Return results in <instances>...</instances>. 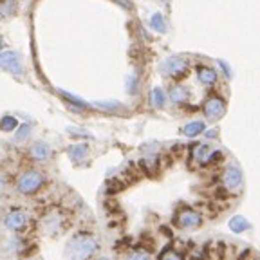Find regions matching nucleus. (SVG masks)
<instances>
[{"label": "nucleus", "instance_id": "nucleus-6", "mask_svg": "<svg viewBox=\"0 0 260 260\" xmlns=\"http://www.w3.org/2000/svg\"><path fill=\"white\" fill-rule=\"evenodd\" d=\"M203 213L197 212L195 208H190V206H183L179 208V212L175 213L174 223L181 230H197V228L203 226Z\"/></svg>", "mask_w": 260, "mask_h": 260}, {"label": "nucleus", "instance_id": "nucleus-8", "mask_svg": "<svg viewBox=\"0 0 260 260\" xmlns=\"http://www.w3.org/2000/svg\"><path fill=\"white\" fill-rule=\"evenodd\" d=\"M203 112L206 116V119H210V121H219L226 114V101H224L223 96L210 94L208 98L204 99Z\"/></svg>", "mask_w": 260, "mask_h": 260}, {"label": "nucleus", "instance_id": "nucleus-18", "mask_svg": "<svg viewBox=\"0 0 260 260\" xmlns=\"http://www.w3.org/2000/svg\"><path fill=\"white\" fill-rule=\"evenodd\" d=\"M206 130V125H204V121H190V123H186L185 127L181 128V134L186 137H197L201 136V134Z\"/></svg>", "mask_w": 260, "mask_h": 260}, {"label": "nucleus", "instance_id": "nucleus-9", "mask_svg": "<svg viewBox=\"0 0 260 260\" xmlns=\"http://www.w3.org/2000/svg\"><path fill=\"white\" fill-rule=\"evenodd\" d=\"M29 224V215L22 208H9L4 215V226L9 232L20 233L24 232Z\"/></svg>", "mask_w": 260, "mask_h": 260}, {"label": "nucleus", "instance_id": "nucleus-29", "mask_svg": "<svg viewBox=\"0 0 260 260\" xmlns=\"http://www.w3.org/2000/svg\"><path fill=\"white\" fill-rule=\"evenodd\" d=\"M219 67H221V71L224 72V76H226V78H232V69L228 67V63L224 62V60H219Z\"/></svg>", "mask_w": 260, "mask_h": 260}, {"label": "nucleus", "instance_id": "nucleus-33", "mask_svg": "<svg viewBox=\"0 0 260 260\" xmlns=\"http://www.w3.org/2000/svg\"><path fill=\"white\" fill-rule=\"evenodd\" d=\"M98 260H110V259H105V257H103V259H98Z\"/></svg>", "mask_w": 260, "mask_h": 260}, {"label": "nucleus", "instance_id": "nucleus-26", "mask_svg": "<svg viewBox=\"0 0 260 260\" xmlns=\"http://www.w3.org/2000/svg\"><path fill=\"white\" fill-rule=\"evenodd\" d=\"M159 260H185V257H183V253H179L177 250L168 248V250H165L161 255H159Z\"/></svg>", "mask_w": 260, "mask_h": 260}, {"label": "nucleus", "instance_id": "nucleus-7", "mask_svg": "<svg viewBox=\"0 0 260 260\" xmlns=\"http://www.w3.org/2000/svg\"><path fill=\"white\" fill-rule=\"evenodd\" d=\"M221 183H223V190L226 194H241L242 186H244V177H242L241 168H237V166L224 168L223 175H221Z\"/></svg>", "mask_w": 260, "mask_h": 260}, {"label": "nucleus", "instance_id": "nucleus-23", "mask_svg": "<svg viewBox=\"0 0 260 260\" xmlns=\"http://www.w3.org/2000/svg\"><path fill=\"white\" fill-rule=\"evenodd\" d=\"M152 103L156 109H165L166 105V94L165 90L161 87H156V89H152Z\"/></svg>", "mask_w": 260, "mask_h": 260}, {"label": "nucleus", "instance_id": "nucleus-24", "mask_svg": "<svg viewBox=\"0 0 260 260\" xmlns=\"http://www.w3.org/2000/svg\"><path fill=\"white\" fill-rule=\"evenodd\" d=\"M150 27L156 31V33H166V22L165 16L161 13H154L150 18Z\"/></svg>", "mask_w": 260, "mask_h": 260}, {"label": "nucleus", "instance_id": "nucleus-30", "mask_svg": "<svg viewBox=\"0 0 260 260\" xmlns=\"http://www.w3.org/2000/svg\"><path fill=\"white\" fill-rule=\"evenodd\" d=\"M114 2L121 5L123 9H128V11L132 9V0H114Z\"/></svg>", "mask_w": 260, "mask_h": 260}, {"label": "nucleus", "instance_id": "nucleus-12", "mask_svg": "<svg viewBox=\"0 0 260 260\" xmlns=\"http://www.w3.org/2000/svg\"><path fill=\"white\" fill-rule=\"evenodd\" d=\"M90 107L96 110H101V112H110V114L127 112L125 103H121L118 99H98V101H92Z\"/></svg>", "mask_w": 260, "mask_h": 260}, {"label": "nucleus", "instance_id": "nucleus-14", "mask_svg": "<svg viewBox=\"0 0 260 260\" xmlns=\"http://www.w3.org/2000/svg\"><path fill=\"white\" fill-rule=\"evenodd\" d=\"M168 98H170L172 103L177 105V107H185L190 101V90L186 89L185 85H181V83H174L170 92H168Z\"/></svg>", "mask_w": 260, "mask_h": 260}, {"label": "nucleus", "instance_id": "nucleus-5", "mask_svg": "<svg viewBox=\"0 0 260 260\" xmlns=\"http://www.w3.org/2000/svg\"><path fill=\"white\" fill-rule=\"evenodd\" d=\"M0 71L9 72L14 78H22L25 72L22 54L16 51H11V49H2L0 51Z\"/></svg>", "mask_w": 260, "mask_h": 260}, {"label": "nucleus", "instance_id": "nucleus-11", "mask_svg": "<svg viewBox=\"0 0 260 260\" xmlns=\"http://www.w3.org/2000/svg\"><path fill=\"white\" fill-rule=\"evenodd\" d=\"M29 157L33 161L38 163H45L52 157V148L49 143L45 141H34L31 147H29Z\"/></svg>", "mask_w": 260, "mask_h": 260}, {"label": "nucleus", "instance_id": "nucleus-20", "mask_svg": "<svg viewBox=\"0 0 260 260\" xmlns=\"http://www.w3.org/2000/svg\"><path fill=\"white\" fill-rule=\"evenodd\" d=\"M16 127H18V119L11 114H5L0 118V132H14Z\"/></svg>", "mask_w": 260, "mask_h": 260}, {"label": "nucleus", "instance_id": "nucleus-27", "mask_svg": "<svg viewBox=\"0 0 260 260\" xmlns=\"http://www.w3.org/2000/svg\"><path fill=\"white\" fill-rule=\"evenodd\" d=\"M127 260H152V255L148 253V251L137 248V250L130 251V255H128Z\"/></svg>", "mask_w": 260, "mask_h": 260}, {"label": "nucleus", "instance_id": "nucleus-4", "mask_svg": "<svg viewBox=\"0 0 260 260\" xmlns=\"http://www.w3.org/2000/svg\"><path fill=\"white\" fill-rule=\"evenodd\" d=\"M163 74L166 78L174 80L175 83H181L183 80H186L190 76V71H192V63H190L188 58L185 56H170L166 58L165 63L161 67Z\"/></svg>", "mask_w": 260, "mask_h": 260}, {"label": "nucleus", "instance_id": "nucleus-2", "mask_svg": "<svg viewBox=\"0 0 260 260\" xmlns=\"http://www.w3.org/2000/svg\"><path fill=\"white\" fill-rule=\"evenodd\" d=\"M69 226H71V217L62 206H51L40 219V228L49 237H58Z\"/></svg>", "mask_w": 260, "mask_h": 260}, {"label": "nucleus", "instance_id": "nucleus-19", "mask_svg": "<svg viewBox=\"0 0 260 260\" xmlns=\"http://www.w3.org/2000/svg\"><path fill=\"white\" fill-rule=\"evenodd\" d=\"M230 230H232L233 233H242L246 232V230H250V223H248L246 217H242V215H235V217H232V221H230Z\"/></svg>", "mask_w": 260, "mask_h": 260}, {"label": "nucleus", "instance_id": "nucleus-15", "mask_svg": "<svg viewBox=\"0 0 260 260\" xmlns=\"http://www.w3.org/2000/svg\"><path fill=\"white\" fill-rule=\"evenodd\" d=\"M67 156L72 163H83L89 156V145L87 143H74L71 147L67 148Z\"/></svg>", "mask_w": 260, "mask_h": 260}, {"label": "nucleus", "instance_id": "nucleus-21", "mask_svg": "<svg viewBox=\"0 0 260 260\" xmlns=\"http://www.w3.org/2000/svg\"><path fill=\"white\" fill-rule=\"evenodd\" d=\"M16 13V0H0V18H9Z\"/></svg>", "mask_w": 260, "mask_h": 260}, {"label": "nucleus", "instance_id": "nucleus-16", "mask_svg": "<svg viewBox=\"0 0 260 260\" xmlns=\"http://www.w3.org/2000/svg\"><path fill=\"white\" fill-rule=\"evenodd\" d=\"M139 168H141L145 174L154 175L161 168V159H159V156H145L141 161H139Z\"/></svg>", "mask_w": 260, "mask_h": 260}, {"label": "nucleus", "instance_id": "nucleus-13", "mask_svg": "<svg viewBox=\"0 0 260 260\" xmlns=\"http://www.w3.org/2000/svg\"><path fill=\"white\" fill-rule=\"evenodd\" d=\"M58 96L65 99V105L71 110H74V112H81V110L90 109V103H87L85 99H81L80 96L76 94H71V92H67L63 89H58Z\"/></svg>", "mask_w": 260, "mask_h": 260}, {"label": "nucleus", "instance_id": "nucleus-10", "mask_svg": "<svg viewBox=\"0 0 260 260\" xmlns=\"http://www.w3.org/2000/svg\"><path fill=\"white\" fill-rule=\"evenodd\" d=\"M195 74H197L199 83H203L204 87H213L217 85L219 81V72L213 69L212 65H206V63H199L195 67Z\"/></svg>", "mask_w": 260, "mask_h": 260}, {"label": "nucleus", "instance_id": "nucleus-25", "mask_svg": "<svg viewBox=\"0 0 260 260\" xmlns=\"http://www.w3.org/2000/svg\"><path fill=\"white\" fill-rule=\"evenodd\" d=\"M137 90H139V76L137 74L127 76V92L128 94H137Z\"/></svg>", "mask_w": 260, "mask_h": 260}, {"label": "nucleus", "instance_id": "nucleus-28", "mask_svg": "<svg viewBox=\"0 0 260 260\" xmlns=\"http://www.w3.org/2000/svg\"><path fill=\"white\" fill-rule=\"evenodd\" d=\"M223 152L221 150H212L210 152V156H208V159H206V165L204 166H208V165H217V163H221L223 161Z\"/></svg>", "mask_w": 260, "mask_h": 260}, {"label": "nucleus", "instance_id": "nucleus-22", "mask_svg": "<svg viewBox=\"0 0 260 260\" xmlns=\"http://www.w3.org/2000/svg\"><path fill=\"white\" fill-rule=\"evenodd\" d=\"M31 132H33V127H31L29 123H18V127H16V130H14V141L24 143L25 139L31 136Z\"/></svg>", "mask_w": 260, "mask_h": 260}, {"label": "nucleus", "instance_id": "nucleus-3", "mask_svg": "<svg viewBox=\"0 0 260 260\" xmlns=\"http://www.w3.org/2000/svg\"><path fill=\"white\" fill-rule=\"evenodd\" d=\"M45 183H47V179H45L43 172L36 170V168H29V170H24L18 175V179H16V190H18V194L27 195L29 197V195L38 194V192L45 186Z\"/></svg>", "mask_w": 260, "mask_h": 260}, {"label": "nucleus", "instance_id": "nucleus-17", "mask_svg": "<svg viewBox=\"0 0 260 260\" xmlns=\"http://www.w3.org/2000/svg\"><path fill=\"white\" fill-rule=\"evenodd\" d=\"M210 152H212V148L208 147V145H203V143H197V145H194V148L190 150V156H192V159H194L195 163H199V165H206V159H208Z\"/></svg>", "mask_w": 260, "mask_h": 260}, {"label": "nucleus", "instance_id": "nucleus-32", "mask_svg": "<svg viewBox=\"0 0 260 260\" xmlns=\"http://www.w3.org/2000/svg\"><path fill=\"white\" fill-rule=\"evenodd\" d=\"M2 45H4V43H2V40H0V51H2Z\"/></svg>", "mask_w": 260, "mask_h": 260}, {"label": "nucleus", "instance_id": "nucleus-1", "mask_svg": "<svg viewBox=\"0 0 260 260\" xmlns=\"http://www.w3.org/2000/svg\"><path fill=\"white\" fill-rule=\"evenodd\" d=\"M99 244L89 232H78L69 239L63 250L65 260H89L98 253Z\"/></svg>", "mask_w": 260, "mask_h": 260}, {"label": "nucleus", "instance_id": "nucleus-31", "mask_svg": "<svg viewBox=\"0 0 260 260\" xmlns=\"http://www.w3.org/2000/svg\"><path fill=\"white\" fill-rule=\"evenodd\" d=\"M203 134L208 137V139H213V137H217V130H215V128H212V130H204Z\"/></svg>", "mask_w": 260, "mask_h": 260}]
</instances>
